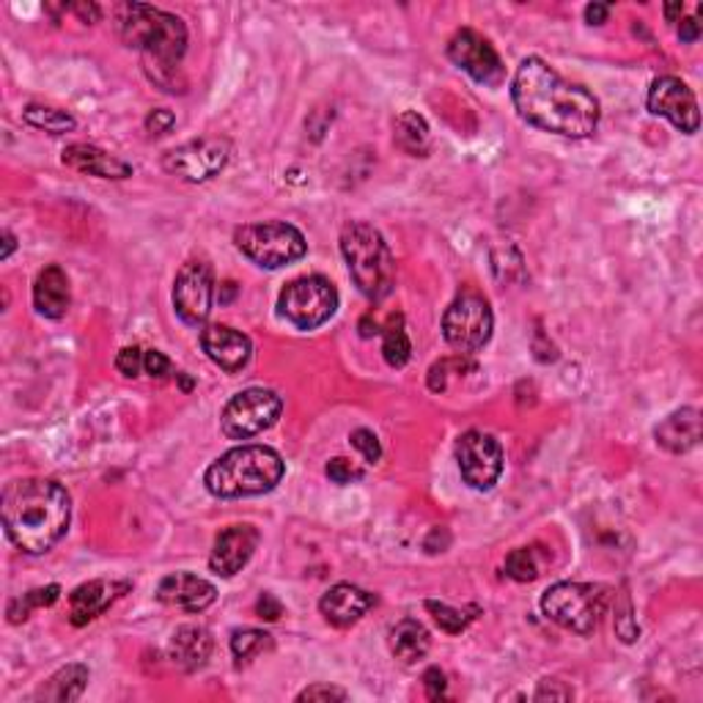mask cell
I'll return each instance as SVG.
<instances>
[{
	"label": "cell",
	"mask_w": 703,
	"mask_h": 703,
	"mask_svg": "<svg viewBox=\"0 0 703 703\" xmlns=\"http://www.w3.org/2000/svg\"><path fill=\"white\" fill-rule=\"evenodd\" d=\"M14 248H17V237H14L12 231H3V250H0V259L7 261L9 256L14 254Z\"/></svg>",
	"instance_id": "cell-48"
},
{
	"label": "cell",
	"mask_w": 703,
	"mask_h": 703,
	"mask_svg": "<svg viewBox=\"0 0 703 703\" xmlns=\"http://www.w3.org/2000/svg\"><path fill=\"white\" fill-rule=\"evenodd\" d=\"M341 254L366 300L380 303L391 295L396 283V261L374 225L366 220H349L341 231Z\"/></svg>",
	"instance_id": "cell-5"
},
{
	"label": "cell",
	"mask_w": 703,
	"mask_h": 703,
	"mask_svg": "<svg viewBox=\"0 0 703 703\" xmlns=\"http://www.w3.org/2000/svg\"><path fill=\"white\" fill-rule=\"evenodd\" d=\"M223 288H225V295H220V303H229L231 297H234V292H237V283H223Z\"/></svg>",
	"instance_id": "cell-50"
},
{
	"label": "cell",
	"mask_w": 703,
	"mask_h": 703,
	"mask_svg": "<svg viewBox=\"0 0 703 703\" xmlns=\"http://www.w3.org/2000/svg\"><path fill=\"white\" fill-rule=\"evenodd\" d=\"M173 127H176V115H173L171 110L157 108L146 115V130H149L151 135H168Z\"/></svg>",
	"instance_id": "cell-41"
},
{
	"label": "cell",
	"mask_w": 703,
	"mask_h": 703,
	"mask_svg": "<svg viewBox=\"0 0 703 703\" xmlns=\"http://www.w3.org/2000/svg\"><path fill=\"white\" fill-rule=\"evenodd\" d=\"M259 539L261 536L254 525H229L214 539L212 555H209V569L218 577H234L250 564L256 547H259Z\"/></svg>",
	"instance_id": "cell-16"
},
{
	"label": "cell",
	"mask_w": 703,
	"mask_h": 703,
	"mask_svg": "<svg viewBox=\"0 0 703 703\" xmlns=\"http://www.w3.org/2000/svg\"><path fill=\"white\" fill-rule=\"evenodd\" d=\"M115 30L124 45L144 55V70L151 83L168 94L185 91L180 70L187 52V25L176 14L146 3H122L115 9Z\"/></svg>",
	"instance_id": "cell-3"
},
{
	"label": "cell",
	"mask_w": 703,
	"mask_h": 703,
	"mask_svg": "<svg viewBox=\"0 0 703 703\" xmlns=\"http://www.w3.org/2000/svg\"><path fill=\"white\" fill-rule=\"evenodd\" d=\"M632 616V600H629L627 591H621V605H616V632L624 643H634L640 638V627Z\"/></svg>",
	"instance_id": "cell-34"
},
{
	"label": "cell",
	"mask_w": 703,
	"mask_h": 703,
	"mask_svg": "<svg viewBox=\"0 0 703 703\" xmlns=\"http://www.w3.org/2000/svg\"><path fill=\"white\" fill-rule=\"evenodd\" d=\"M130 591L127 580H88L70 594V621L86 627Z\"/></svg>",
	"instance_id": "cell-18"
},
{
	"label": "cell",
	"mask_w": 703,
	"mask_h": 703,
	"mask_svg": "<svg viewBox=\"0 0 703 703\" xmlns=\"http://www.w3.org/2000/svg\"><path fill=\"white\" fill-rule=\"evenodd\" d=\"M324 473H328V479L333 481V484H355V481L363 479V470H360L358 465L351 459H344V456H335V459L328 461V467H324Z\"/></svg>",
	"instance_id": "cell-35"
},
{
	"label": "cell",
	"mask_w": 703,
	"mask_h": 703,
	"mask_svg": "<svg viewBox=\"0 0 703 703\" xmlns=\"http://www.w3.org/2000/svg\"><path fill=\"white\" fill-rule=\"evenodd\" d=\"M679 39L684 41V45H692V41L701 39V23H698V17L679 20Z\"/></svg>",
	"instance_id": "cell-46"
},
{
	"label": "cell",
	"mask_w": 703,
	"mask_h": 703,
	"mask_svg": "<svg viewBox=\"0 0 703 703\" xmlns=\"http://www.w3.org/2000/svg\"><path fill=\"white\" fill-rule=\"evenodd\" d=\"M272 649V634L264 629H234L231 632V654L239 665L261 657Z\"/></svg>",
	"instance_id": "cell-29"
},
{
	"label": "cell",
	"mask_w": 703,
	"mask_h": 703,
	"mask_svg": "<svg viewBox=\"0 0 703 703\" xmlns=\"http://www.w3.org/2000/svg\"><path fill=\"white\" fill-rule=\"evenodd\" d=\"M495 317H492L490 300L479 292H461L443 313V335L461 355H473L484 349L492 338Z\"/></svg>",
	"instance_id": "cell-9"
},
{
	"label": "cell",
	"mask_w": 703,
	"mask_h": 703,
	"mask_svg": "<svg viewBox=\"0 0 703 703\" xmlns=\"http://www.w3.org/2000/svg\"><path fill=\"white\" fill-rule=\"evenodd\" d=\"M66 12H75L77 17H81V23H97L99 14H102V9L97 7V3H66Z\"/></svg>",
	"instance_id": "cell-45"
},
{
	"label": "cell",
	"mask_w": 703,
	"mask_h": 703,
	"mask_svg": "<svg viewBox=\"0 0 703 703\" xmlns=\"http://www.w3.org/2000/svg\"><path fill=\"white\" fill-rule=\"evenodd\" d=\"M349 443L363 454V459L369 461V465H377V461L382 459V445L371 429H355V432L349 434Z\"/></svg>",
	"instance_id": "cell-37"
},
{
	"label": "cell",
	"mask_w": 703,
	"mask_h": 703,
	"mask_svg": "<svg viewBox=\"0 0 703 703\" xmlns=\"http://www.w3.org/2000/svg\"><path fill=\"white\" fill-rule=\"evenodd\" d=\"M456 461L465 484L470 490L486 492L497 484L503 473V448L492 434L473 429L456 440Z\"/></svg>",
	"instance_id": "cell-12"
},
{
	"label": "cell",
	"mask_w": 703,
	"mask_h": 703,
	"mask_svg": "<svg viewBox=\"0 0 703 703\" xmlns=\"http://www.w3.org/2000/svg\"><path fill=\"white\" fill-rule=\"evenodd\" d=\"M432 649V634L416 618H404L391 629V652L404 665H412L423 659Z\"/></svg>",
	"instance_id": "cell-26"
},
{
	"label": "cell",
	"mask_w": 703,
	"mask_h": 703,
	"mask_svg": "<svg viewBox=\"0 0 703 703\" xmlns=\"http://www.w3.org/2000/svg\"><path fill=\"white\" fill-rule=\"evenodd\" d=\"M201 349L225 374H237L254 358V341L229 324H209L201 330Z\"/></svg>",
	"instance_id": "cell-17"
},
{
	"label": "cell",
	"mask_w": 703,
	"mask_h": 703,
	"mask_svg": "<svg viewBox=\"0 0 703 703\" xmlns=\"http://www.w3.org/2000/svg\"><path fill=\"white\" fill-rule=\"evenodd\" d=\"M297 701H346V690L333 684H313L297 695Z\"/></svg>",
	"instance_id": "cell-40"
},
{
	"label": "cell",
	"mask_w": 703,
	"mask_h": 703,
	"mask_svg": "<svg viewBox=\"0 0 703 703\" xmlns=\"http://www.w3.org/2000/svg\"><path fill=\"white\" fill-rule=\"evenodd\" d=\"M681 14H684V7H681V3H670V7H665V17H668V23H679Z\"/></svg>",
	"instance_id": "cell-49"
},
{
	"label": "cell",
	"mask_w": 703,
	"mask_h": 703,
	"mask_svg": "<svg viewBox=\"0 0 703 703\" xmlns=\"http://www.w3.org/2000/svg\"><path fill=\"white\" fill-rule=\"evenodd\" d=\"M231 144L225 138H196L176 146L162 157V168L182 182L201 185L214 180L225 165H229Z\"/></svg>",
	"instance_id": "cell-11"
},
{
	"label": "cell",
	"mask_w": 703,
	"mask_h": 703,
	"mask_svg": "<svg viewBox=\"0 0 703 703\" xmlns=\"http://www.w3.org/2000/svg\"><path fill=\"white\" fill-rule=\"evenodd\" d=\"M88 668L81 663L64 665L61 670L50 676L45 684L36 690L34 701H52V703H72L83 695V690L88 687Z\"/></svg>",
	"instance_id": "cell-25"
},
{
	"label": "cell",
	"mask_w": 703,
	"mask_h": 703,
	"mask_svg": "<svg viewBox=\"0 0 703 703\" xmlns=\"http://www.w3.org/2000/svg\"><path fill=\"white\" fill-rule=\"evenodd\" d=\"M144 360L146 349H140V346H124L115 355V369L122 371L124 377H130V380H135V377L144 374Z\"/></svg>",
	"instance_id": "cell-36"
},
{
	"label": "cell",
	"mask_w": 703,
	"mask_h": 703,
	"mask_svg": "<svg viewBox=\"0 0 703 703\" xmlns=\"http://www.w3.org/2000/svg\"><path fill=\"white\" fill-rule=\"evenodd\" d=\"M338 308V292L324 275H303L286 283L278 300V311L297 330H317Z\"/></svg>",
	"instance_id": "cell-8"
},
{
	"label": "cell",
	"mask_w": 703,
	"mask_h": 703,
	"mask_svg": "<svg viewBox=\"0 0 703 703\" xmlns=\"http://www.w3.org/2000/svg\"><path fill=\"white\" fill-rule=\"evenodd\" d=\"M519 119L544 133L589 138L600 127V99L589 88L564 81L547 61L531 55L519 64L511 83Z\"/></svg>",
	"instance_id": "cell-1"
},
{
	"label": "cell",
	"mask_w": 703,
	"mask_h": 703,
	"mask_svg": "<svg viewBox=\"0 0 703 703\" xmlns=\"http://www.w3.org/2000/svg\"><path fill=\"white\" fill-rule=\"evenodd\" d=\"M607 14H610L607 3H589V7H585V20H589L591 25H602L607 20Z\"/></svg>",
	"instance_id": "cell-47"
},
{
	"label": "cell",
	"mask_w": 703,
	"mask_h": 703,
	"mask_svg": "<svg viewBox=\"0 0 703 703\" xmlns=\"http://www.w3.org/2000/svg\"><path fill=\"white\" fill-rule=\"evenodd\" d=\"M157 600L185 613H201L218 600V589L203 577L190 575V571H176V575L162 577V582L157 585Z\"/></svg>",
	"instance_id": "cell-19"
},
{
	"label": "cell",
	"mask_w": 703,
	"mask_h": 703,
	"mask_svg": "<svg viewBox=\"0 0 703 703\" xmlns=\"http://www.w3.org/2000/svg\"><path fill=\"white\" fill-rule=\"evenodd\" d=\"M649 110L659 119H668L679 133L695 135L701 127V113H698V99L684 81L674 75L657 77L649 88Z\"/></svg>",
	"instance_id": "cell-15"
},
{
	"label": "cell",
	"mask_w": 703,
	"mask_h": 703,
	"mask_svg": "<svg viewBox=\"0 0 703 703\" xmlns=\"http://www.w3.org/2000/svg\"><path fill=\"white\" fill-rule=\"evenodd\" d=\"M234 245L245 259L254 261L256 267H264V270H281L286 264H295L308 250L303 231L286 220L239 225L234 231Z\"/></svg>",
	"instance_id": "cell-7"
},
{
	"label": "cell",
	"mask_w": 703,
	"mask_h": 703,
	"mask_svg": "<svg viewBox=\"0 0 703 703\" xmlns=\"http://www.w3.org/2000/svg\"><path fill=\"white\" fill-rule=\"evenodd\" d=\"M61 162L70 171L83 173V176H94V180H113L122 182L133 176V165L124 162L122 157L110 155V151L99 149L91 144H72L61 151Z\"/></svg>",
	"instance_id": "cell-20"
},
{
	"label": "cell",
	"mask_w": 703,
	"mask_h": 703,
	"mask_svg": "<svg viewBox=\"0 0 703 703\" xmlns=\"http://www.w3.org/2000/svg\"><path fill=\"white\" fill-rule=\"evenodd\" d=\"M58 596H61V585H55V582L45 585V589H34L28 591V594L17 596V600L9 602V621H28L30 613L39 610V607H52L58 602Z\"/></svg>",
	"instance_id": "cell-31"
},
{
	"label": "cell",
	"mask_w": 703,
	"mask_h": 703,
	"mask_svg": "<svg viewBox=\"0 0 703 703\" xmlns=\"http://www.w3.org/2000/svg\"><path fill=\"white\" fill-rule=\"evenodd\" d=\"M605 585L594 582H555L542 594V613L575 634H594L607 613Z\"/></svg>",
	"instance_id": "cell-6"
},
{
	"label": "cell",
	"mask_w": 703,
	"mask_h": 703,
	"mask_svg": "<svg viewBox=\"0 0 703 703\" xmlns=\"http://www.w3.org/2000/svg\"><path fill=\"white\" fill-rule=\"evenodd\" d=\"M393 140L404 155L427 157L432 149V133H429L427 119L416 110H404L393 124Z\"/></svg>",
	"instance_id": "cell-27"
},
{
	"label": "cell",
	"mask_w": 703,
	"mask_h": 703,
	"mask_svg": "<svg viewBox=\"0 0 703 703\" xmlns=\"http://www.w3.org/2000/svg\"><path fill=\"white\" fill-rule=\"evenodd\" d=\"M171 371H173V363L162 355L160 349H146V360H144L146 377H151V380H165Z\"/></svg>",
	"instance_id": "cell-39"
},
{
	"label": "cell",
	"mask_w": 703,
	"mask_h": 703,
	"mask_svg": "<svg viewBox=\"0 0 703 703\" xmlns=\"http://www.w3.org/2000/svg\"><path fill=\"white\" fill-rule=\"evenodd\" d=\"M214 278L212 267L201 259H190L182 264L173 281V308L185 324H203L212 313Z\"/></svg>",
	"instance_id": "cell-13"
},
{
	"label": "cell",
	"mask_w": 703,
	"mask_h": 703,
	"mask_svg": "<svg viewBox=\"0 0 703 703\" xmlns=\"http://www.w3.org/2000/svg\"><path fill=\"white\" fill-rule=\"evenodd\" d=\"M72 306L70 275L58 264L45 267L34 281V308L45 319H64Z\"/></svg>",
	"instance_id": "cell-22"
},
{
	"label": "cell",
	"mask_w": 703,
	"mask_h": 703,
	"mask_svg": "<svg viewBox=\"0 0 703 703\" xmlns=\"http://www.w3.org/2000/svg\"><path fill=\"white\" fill-rule=\"evenodd\" d=\"M256 616L264 618V621H278L283 616V605L272 594H261L256 602Z\"/></svg>",
	"instance_id": "cell-44"
},
{
	"label": "cell",
	"mask_w": 703,
	"mask_h": 703,
	"mask_svg": "<svg viewBox=\"0 0 703 703\" xmlns=\"http://www.w3.org/2000/svg\"><path fill=\"white\" fill-rule=\"evenodd\" d=\"M427 610L432 613V618L437 621V627L443 629V632L459 634L476 621V613H479V607H467V610H461V607H451V605H445V602L429 600Z\"/></svg>",
	"instance_id": "cell-32"
},
{
	"label": "cell",
	"mask_w": 703,
	"mask_h": 703,
	"mask_svg": "<svg viewBox=\"0 0 703 703\" xmlns=\"http://www.w3.org/2000/svg\"><path fill=\"white\" fill-rule=\"evenodd\" d=\"M575 692L569 690V687H560L558 679H544L539 681V690H536V701H566V698H571Z\"/></svg>",
	"instance_id": "cell-42"
},
{
	"label": "cell",
	"mask_w": 703,
	"mask_h": 703,
	"mask_svg": "<svg viewBox=\"0 0 703 703\" xmlns=\"http://www.w3.org/2000/svg\"><path fill=\"white\" fill-rule=\"evenodd\" d=\"M212 654V634H209L207 627L201 624H182L176 632L171 634V643H168V657L176 668L193 670L203 668Z\"/></svg>",
	"instance_id": "cell-23"
},
{
	"label": "cell",
	"mask_w": 703,
	"mask_h": 703,
	"mask_svg": "<svg viewBox=\"0 0 703 703\" xmlns=\"http://www.w3.org/2000/svg\"><path fill=\"white\" fill-rule=\"evenodd\" d=\"M448 58L481 86L495 88L506 77V66H503L497 50L490 45V39H484L473 28H461L451 36Z\"/></svg>",
	"instance_id": "cell-14"
},
{
	"label": "cell",
	"mask_w": 703,
	"mask_h": 703,
	"mask_svg": "<svg viewBox=\"0 0 703 703\" xmlns=\"http://www.w3.org/2000/svg\"><path fill=\"white\" fill-rule=\"evenodd\" d=\"M286 473V461L275 448L267 445H237L225 451L220 459L209 465L203 484L209 495L223 497H256L275 490Z\"/></svg>",
	"instance_id": "cell-4"
},
{
	"label": "cell",
	"mask_w": 703,
	"mask_h": 703,
	"mask_svg": "<svg viewBox=\"0 0 703 703\" xmlns=\"http://www.w3.org/2000/svg\"><path fill=\"white\" fill-rule=\"evenodd\" d=\"M448 369H451V360H440V363H434L432 369H429V387H432L434 393H440L448 387ZM465 369H476V366L465 363L461 358H456V371H465Z\"/></svg>",
	"instance_id": "cell-38"
},
{
	"label": "cell",
	"mask_w": 703,
	"mask_h": 703,
	"mask_svg": "<svg viewBox=\"0 0 703 703\" xmlns=\"http://www.w3.org/2000/svg\"><path fill=\"white\" fill-rule=\"evenodd\" d=\"M283 412V398L270 387H248L237 393L223 407L220 429L229 440H250L278 423Z\"/></svg>",
	"instance_id": "cell-10"
},
{
	"label": "cell",
	"mask_w": 703,
	"mask_h": 703,
	"mask_svg": "<svg viewBox=\"0 0 703 703\" xmlns=\"http://www.w3.org/2000/svg\"><path fill=\"white\" fill-rule=\"evenodd\" d=\"M23 119L28 127L41 130V133H50V135H66L77 130L75 115H72L70 110L52 108V104H39V102L25 104Z\"/></svg>",
	"instance_id": "cell-28"
},
{
	"label": "cell",
	"mask_w": 703,
	"mask_h": 703,
	"mask_svg": "<svg viewBox=\"0 0 703 703\" xmlns=\"http://www.w3.org/2000/svg\"><path fill=\"white\" fill-rule=\"evenodd\" d=\"M3 528L25 555H45L70 528V492L52 479H17L3 490Z\"/></svg>",
	"instance_id": "cell-2"
},
{
	"label": "cell",
	"mask_w": 703,
	"mask_h": 703,
	"mask_svg": "<svg viewBox=\"0 0 703 703\" xmlns=\"http://www.w3.org/2000/svg\"><path fill=\"white\" fill-rule=\"evenodd\" d=\"M445 687H448V681H445V674L440 668H429L423 674V690H427V695L432 701H440L445 695Z\"/></svg>",
	"instance_id": "cell-43"
},
{
	"label": "cell",
	"mask_w": 703,
	"mask_h": 703,
	"mask_svg": "<svg viewBox=\"0 0 703 703\" xmlns=\"http://www.w3.org/2000/svg\"><path fill=\"white\" fill-rule=\"evenodd\" d=\"M506 575L517 582H531L539 577V560L533 550L519 547L506 555Z\"/></svg>",
	"instance_id": "cell-33"
},
{
	"label": "cell",
	"mask_w": 703,
	"mask_h": 703,
	"mask_svg": "<svg viewBox=\"0 0 703 703\" xmlns=\"http://www.w3.org/2000/svg\"><path fill=\"white\" fill-rule=\"evenodd\" d=\"M659 448L670 454H687L701 443V412L695 407H681L670 412L654 432Z\"/></svg>",
	"instance_id": "cell-24"
},
{
	"label": "cell",
	"mask_w": 703,
	"mask_h": 703,
	"mask_svg": "<svg viewBox=\"0 0 703 703\" xmlns=\"http://www.w3.org/2000/svg\"><path fill=\"white\" fill-rule=\"evenodd\" d=\"M382 355H385V363L391 369H404L412 358V344H409V335L404 330L402 317H393L391 324L385 328V338H382Z\"/></svg>",
	"instance_id": "cell-30"
},
{
	"label": "cell",
	"mask_w": 703,
	"mask_h": 703,
	"mask_svg": "<svg viewBox=\"0 0 703 703\" xmlns=\"http://www.w3.org/2000/svg\"><path fill=\"white\" fill-rule=\"evenodd\" d=\"M374 605L377 596L358 589V585H351V582H338V585H333V589L319 600V610H322L324 621L338 629L358 624Z\"/></svg>",
	"instance_id": "cell-21"
}]
</instances>
